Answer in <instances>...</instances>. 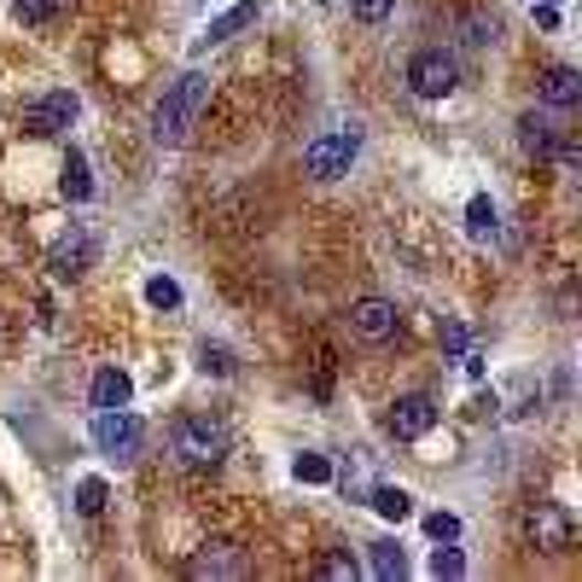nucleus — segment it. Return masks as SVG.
Masks as SVG:
<instances>
[{"mask_svg":"<svg viewBox=\"0 0 582 582\" xmlns=\"http://www.w3.org/2000/svg\"><path fill=\"white\" fill-rule=\"evenodd\" d=\"M94 449L111 454V461H134V454L146 449V425L129 408H99L94 413Z\"/></svg>","mask_w":582,"mask_h":582,"instance_id":"20e7f679","label":"nucleus"},{"mask_svg":"<svg viewBox=\"0 0 582 582\" xmlns=\"http://www.w3.org/2000/svg\"><path fill=\"white\" fill-rule=\"evenodd\" d=\"M356 158H362V129L356 122H349V129H326V134H315L303 146V170L315 181H344Z\"/></svg>","mask_w":582,"mask_h":582,"instance_id":"7ed1b4c3","label":"nucleus"},{"mask_svg":"<svg viewBox=\"0 0 582 582\" xmlns=\"http://www.w3.org/2000/svg\"><path fill=\"white\" fill-rule=\"evenodd\" d=\"M315 576H321V582H356V576H362V565H356L349 553H326L321 565H315Z\"/></svg>","mask_w":582,"mask_h":582,"instance_id":"b1692460","label":"nucleus"},{"mask_svg":"<svg viewBox=\"0 0 582 582\" xmlns=\"http://www.w3.org/2000/svg\"><path fill=\"white\" fill-rule=\"evenodd\" d=\"M425 536H431V542H461V518H454V513H431Z\"/></svg>","mask_w":582,"mask_h":582,"instance_id":"bb28decb","label":"nucleus"},{"mask_svg":"<svg viewBox=\"0 0 582 582\" xmlns=\"http://www.w3.org/2000/svg\"><path fill=\"white\" fill-rule=\"evenodd\" d=\"M349 12H356L362 24H385V18L397 12V0H349Z\"/></svg>","mask_w":582,"mask_h":582,"instance_id":"cd10ccee","label":"nucleus"},{"mask_svg":"<svg viewBox=\"0 0 582 582\" xmlns=\"http://www.w3.org/2000/svg\"><path fill=\"white\" fill-rule=\"evenodd\" d=\"M461 367H466V379H484V356H472V349L461 356Z\"/></svg>","mask_w":582,"mask_h":582,"instance_id":"c756f323","label":"nucleus"},{"mask_svg":"<svg viewBox=\"0 0 582 582\" xmlns=\"http://www.w3.org/2000/svg\"><path fill=\"white\" fill-rule=\"evenodd\" d=\"M170 454L186 472H216L227 461V425L211 420V413H181L170 431Z\"/></svg>","mask_w":582,"mask_h":582,"instance_id":"f03ea898","label":"nucleus"},{"mask_svg":"<svg viewBox=\"0 0 582 582\" xmlns=\"http://www.w3.org/2000/svg\"><path fill=\"white\" fill-rule=\"evenodd\" d=\"M436 425V402L431 397H397L385 413V431L397 436V443H420V436Z\"/></svg>","mask_w":582,"mask_h":582,"instance_id":"1a4fd4ad","label":"nucleus"},{"mask_svg":"<svg viewBox=\"0 0 582 582\" xmlns=\"http://www.w3.org/2000/svg\"><path fill=\"white\" fill-rule=\"evenodd\" d=\"M88 262H94V239H88V234H71V239L53 245V274H58V280H76Z\"/></svg>","mask_w":582,"mask_h":582,"instance_id":"4468645a","label":"nucleus"},{"mask_svg":"<svg viewBox=\"0 0 582 582\" xmlns=\"http://www.w3.org/2000/svg\"><path fill=\"white\" fill-rule=\"evenodd\" d=\"M204 99H211V76H198V71L175 76L170 88H163L158 111H152V134H158V146H181V140H186V129L198 122Z\"/></svg>","mask_w":582,"mask_h":582,"instance_id":"f257e3e1","label":"nucleus"},{"mask_svg":"<svg viewBox=\"0 0 582 582\" xmlns=\"http://www.w3.org/2000/svg\"><path fill=\"white\" fill-rule=\"evenodd\" d=\"M58 186H65V198H71V204H88V198H94V175H88V158H82L76 146L65 152V175H58Z\"/></svg>","mask_w":582,"mask_h":582,"instance_id":"dca6fc26","label":"nucleus"},{"mask_svg":"<svg viewBox=\"0 0 582 582\" xmlns=\"http://www.w3.org/2000/svg\"><path fill=\"white\" fill-rule=\"evenodd\" d=\"M525 530H530V548H542V553H565L576 542V518H571V507H559V502H536L530 518H525Z\"/></svg>","mask_w":582,"mask_h":582,"instance_id":"423d86ee","label":"nucleus"},{"mask_svg":"<svg viewBox=\"0 0 582 582\" xmlns=\"http://www.w3.org/2000/svg\"><path fill=\"white\" fill-rule=\"evenodd\" d=\"M76 111H82L76 94L53 88V94H41V99H30V106H24V129H30L35 140H47V134H58V129H71Z\"/></svg>","mask_w":582,"mask_h":582,"instance_id":"0eeeda50","label":"nucleus"},{"mask_svg":"<svg viewBox=\"0 0 582 582\" xmlns=\"http://www.w3.org/2000/svg\"><path fill=\"white\" fill-rule=\"evenodd\" d=\"M431 576H466V559H461V548L454 542H443L431 553Z\"/></svg>","mask_w":582,"mask_h":582,"instance_id":"393cba45","label":"nucleus"},{"mask_svg":"<svg viewBox=\"0 0 582 582\" xmlns=\"http://www.w3.org/2000/svg\"><path fill=\"white\" fill-rule=\"evenodd\" d=\"M518 140H525V152H530V158H565V163L576 158L571 146H559V140H553V129H548L542 117H518Z\"/></svg>","mask_w":582,"mask_h":582,"instance_id":"ddd939ff","label":"nucleus"},{"mask_svg":"<svg viewBox=\"0 0 582 582\" xmlns=\"http://www.w3.org/2000/svg\"><path fill=\"white\" fill-rule=\"evenodd\" d=\"M454 82H461V65H454L443 47H425V53L408 58V88L420 99H449Z\"/></svg>","mask_w":582,"mask_h":582,"instance_id":"39448f33","label":"nucleus"},{"mask_svg":"<svg viewBox=\"0 0 582 582\" xmlns=\"http://www.w3.org/2000/svg\"><path fill=\"white\" fill-rule=\"evenodd\" d=\"M257 24V0H239V7H227L222 18H211V30L198 35V47H222V41H234L239 30Z\"/></svg>","mask_w":582,"mask_h":582,"instance_id":"9b49d317","label":"nucleus"},{"mask_svg":"<svg viewBox=\"0 0 582 582\" xmlns=\"http://www.w3.org/2000/svg\"><path fill=\"white\" fill-rule=\"evenodd\" d=\"M542 99H548V106H559V111H571L576 99H582V76L565 71V65H553V71L542 76Z\"/></svg>","mask_w":582,"mask_h":582,"instance_id":"2eb2a0df","label":"nucleus"},{"mask_svg":"<svg viewBox=\"0 0 582 582\" xmlns=\"http://www.w3.org/2000/svg\"><path fill=\"white\" fill-rule=\"evenodd\" d=\"M129 397H134V385H129V373H122V367H99L94 373V385H88L94 408H129Z\"/></svg>","mask_w":582,"mask_h":582,"instance_id":"f8f14e48","label":"nucleus"},{"mask_svg":"<svg viewBox=\"0 0 582 582\" xmlns=\"http://www.w3.org/2000/svg\"><path fill=\"white\" fill-rule=\"evenodd\" d=\"M542 7H559V0H542Z\"/></svg>","mask_w":582,"mask_h":582,"instance_id":"7c9ffc66","label":"nucleus"},{"mask_svg":"<svg viewBox=\"0 0 582 582\" xmlns=\"http://www.w3.org/2000/svg\"><path fill=\"white\" fill-rule=\"evenodd\" d=\"M106 477H82V484H76V507L82 513H88V518H99V513H106Z\"/></svg>","mask_w":582,"mask_h":582,"instance_id":"5701e85b","label":"nucleus"},{"mask_svg":"<svg viewBox=\"0 0 582 582\" xmlns=\"http://www.w3.org/2000/svg\"><path fill=\"white\" fill-rule=\"evenodd\" d=\"M251 565H245V553L234 548V542H204L198 553H193V565H186V576H245Z\"/></svg>","mask_w":582,"mask_h":582,"instance_id":"9d476101","label":"nucleus"},{"mask_svg":"<svg viewBox=\"0 0 582 582\" xmlns=\"http://www.w3.org/2000/svg\"><path fill=\"white\" fill-rule=\"evenodd\" d=\"M466 344H472V332H466L461 321H449V326H443V349H449V356H466Z\"/></svg>","mask_w":582,"mask_h":582,"instance_id":"c85d7f7f","label":"nucleus"},{"mask_svg":"<svg viewBox=\"0 0 582 582\" xmlns=\"http://www.w3.org/2000/svg\"><path fill=\"white\" fill-rule=\"evenodd\" d=\"M349 326H356V338H367V344H390L402 332V309L385 303V298H362L349 309Z\"/></svg>","mask_w":582,"mask_h":582,"instance_id":"6e6552de","label":"nucleus"},{"mask_svg":"<svg viewBox=\"0 0 582 582\" xmlns=\"http://www.w3.org/2000/svg\"><path fill=\"white\" fill-rule=\"evenodd\" d=\"M367 565H373V576H379V582H402L408 576V553L397 542H373L367 548Z\"/></svg>","mask_w":582,"mask_h":582,"instance_id":"f3484780","label":"nucleus"},{"mask_svg":"<svg viewBox=\"0 0 582 582\" xmlns=\"http://www.w3.org/2000/svg\"><path fill=\"white\" fill-rule=\"evenodd\" d=\"M466 234H472V239H489V234H495V204H489L484 193L466 204Z\"/></svg>","mask_w":582,"mask_h":582,"instance_id":"4be33fe9","label":"nucleus"},{"mask_svg":"<svg viewBox=\"0 0 582 582\" xmlns=\"http://www.w3.org/2000/svg\"><path fill=\"white\" fill-rule=\"evenodd\" d=\"M198 367L227 379V373H234V356H227V344H198Z\"/></svg>","mask_w":582,"mask_h":582,"instance_id":"a878e982","label":"nucleus"},{"mask_svg":"<svg viewBox=\"0 0 582 582\" xmlns=\"http://www.w3.org/2000/svg\"><path fill=\"white\" fill-rule=\"evenodd\" d=\"M291 477H298V484H332V461L326 454H298V461H291Z\"/></svg>","mask_w":582,"mask_h":582,"instance_id":"412c9836","label":"nucleus"},{"mask_svg":"<svg viewBox=\"0 0 582 582\" xmlns=\"http://www.w3.org/2000/svg\"><path fill=\"white\" fill-rule=\"evenodd\" d=\"M367 502H373V513H379V518H390V525H402V518L413 513V495L397 489V484H379V489L367 495Z\"/></svg>","mask_w":582,"mask_h":582,"instance_id":"a211bd4d","label":"nucleus"},{"mask_svg":"<svg viewBox=\"0 0 582 582\" xmlns=\"http://www.w3.org/2000/svg\"><path fill=\"white\" fill-rule=\"evenodd\" d=\"M146 303L163 309V315H175V309H181L186 298H181V285H175L170 274H152V280H146Z\"/></svg>","mask_w":582,"mask_h":582,"instance_id":"aec40b11","label":"nucleus"},{"mask_svg":"<svg viewBox=\"0 0 582 582\" xmlns=\"http://www.w3.org/2000/svg\"><path fill=\"white\" fill-rule=\"evenodd\" d=\"M12 12L24 18V24H58V18L71 12V0H12Z\"/></svg>","mask_w":582,"mask_h":582,"instance_id":"6ab92c4d","label":"nucleus"}]
</instances>
